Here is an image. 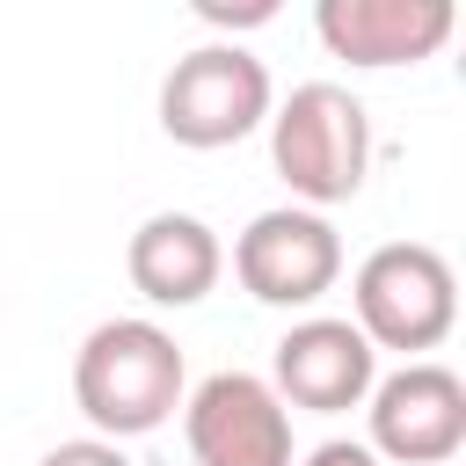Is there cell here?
<instances>
[{"label":"cell","instance_id":"cell-2","mask_svg":"<svg viewBox=\"0 0 466 466\" xmlns=\"http://www.w3.org/2000/svg\"><path fill=\"white\" fill-rule=\"evenodd\" d=\"M269 160L306 211L350 204L371 175V116L342 80H306L269 109Z\"/></svg>","mask_w":466,"mask_h":466},{"label":"cell","instance_id":"cell-13","mask_svg":"<svg viewBox=\"0 0 466 466\" xmlns=\"http://www.w3.org/2000/svg\"><path fill=\"white\" fill-rule=\"evenodd\" d=\"M306 466H379V459H371V444H357V437H328V444L306 451Z\"/></svg>","mask_w":466,"mask_h":466},{"label":"cell","instance_id":"cell-8","mask_svg":"<svg viewBox=\"0 0 466 466\" xmlns=\"http://www.w3.org/2000/svg\"><path fill=\"white\" fill-rule=\"evenodd\" d=\"M379 386V350L357 335V320L342 313H306L277 335V357H269V393L284 408H306V415H342V408H364V393Z\"/></svg>","mask_w":466,"mask_h":466},{"label":"cell","instance_id":"cell-1","mask_svg":"<svg viewBox=\"0 0 466 466\" xmlns=\"http://www.w3.org/2000/svg\"><path fill=\"white\" fill-rule=\"evenodd\" d=\"M189 393L182 371V342L160 320H102L87 328V342L73 350V400L95 422V437L124 444V437H153Z\"/></svg>","mask_w":466,"mask_h":466},{"label":"cell","instance_id":"cell-11","mask_svg":"<svg viewBox=\"0 0 466 466\" xmlns=\"http://www.w3.org/2000/svg\"><path fill=\"white\" fill-rule=\"evenodd\" d=\"M197 22H211V29H255V22H277V0H197Z\"/></svg>","mask_w":466,"mask_h":466},{"label":"cell","instance_id":"cell-12","mask_svg":"<svg viewBox=\"0 0 466 466\" xmlns=\"http://www.w3.org/2000/svg\"><path fill=\"white\" fill-rule=\"evenodd\" d=\"M36 466H131V459H124V444H109V437H73V444H51Z\"/></svg>","mask_w":466,"mask_h":466},{"label":"cell","instance_id":"cell-9","mask_svg":"<svg viewBox=\"0 0 466 466\" xmlns=\"http://www.w3.org/2000/svg\"><path fill=\"white\" fill-rule=\"evenodd\" d=\"M313 29L335 58L379 73V66H422L451 44L459 7L451 0H320Z\"/></svg>","mask_w":466,"mask_h":466},{"label":"cell","instance_id":"cell-7","mask_svg":"<svg viewBox=\"0 0 466 466\" xmlns=\"http://www.w3.org/2000/svg\"><path fill=\"white\" fill-rule=\"evenodd\" d=\"M189 466H291V408L255 371H211L182 393Z\"/></svg>","mask_w":466,"mask_h":466},{"label":"cell","instance_id":"cell-6","mask_svg":"<svg viewBox=\"0 0 466 466\" xmlns=\"http://www.w3.org/2000/svg\"><path fill=\"white\" fill-rule=\"evenodd\" d=\"M364 415H371V459L386 466H444L459 444H466V379L451 364H400L386 371L371 393H364Z\"/></svg>","mask_w":466,"mask_h":466},{"label":"cell","instance_id":"cell-10","mask_svg":"<svg viewBox=\"0 0 466 466\" xmlns=\"http://www.w3.org/2000/svg\"><path fill=\"white\" fill-rule=\"evenodd\" d=\"M124 269H131V291L138 299H153V306H197V299L218 291L226 248H218V233L197 211H153L131 233Z\"/></svg>","mask_w":466,"mask_h":466},{"label":"cell","instance_id":"cell-5","mask_svg":"<svg viewBox=\"0 0 466 466\" xmlns=\"http://www.w3.org/2000/svg\"><path fill=\"white\" fill-rule=\"evenodd\" d=\"M233 277L255 306H320L342 277V233L306 204L255 211L233 240Z\"/></svg>","mask_w":466,"mask_h":466},{"label":"cell","instance_id":"cell-3","mask_svg":"<svg viewBox=\"0 0 466 466\" xmlns=\"http://www.w3.org/2000/svg\"><path fill=\"white\" fill-rule=\"evenodd\" d=\"M350 306H357V335L371 350H400L415 364L422 350H437L459 328V277L430 240H386L357 262Z\"/></svg>","mask_w":466,"mask_h":466},{"label":"cell","instance_id":"cell-4","mask_svg":"<svg viewBox=\"0 0 466 466\" xmlns=\"http://www.w3.org/2000/svg\"><path fill=\"white\" fill-rule=\"evenodd\" d=\"M277 109L269 66L248 44H197L167 66L160 80V131L189 153H218L240 146L248 131H262Z\"/></svg>","mask_w":466,"mask_h":466}]
</instances>
